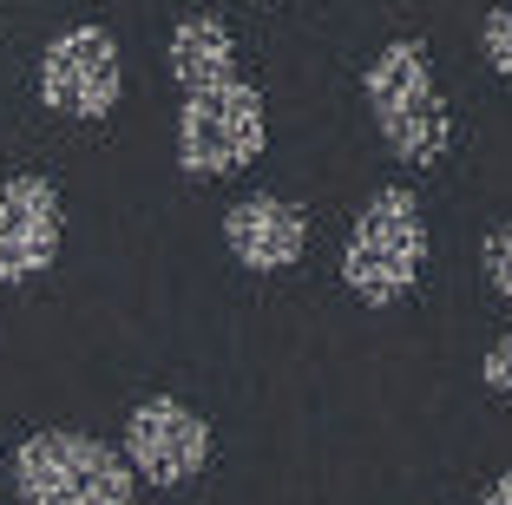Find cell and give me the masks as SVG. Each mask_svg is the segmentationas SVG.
<instances>
[{"label":"cell","mask_w":512,"mask_h":505,"mask_svg":"<svg viewBox=\"0 0 512 505\" xmlns=\"http://www.w3.org/2000/svg\"><path fill=\"white\" fill-rule=\"evenodd\" d=\"M368 92V112H375V132L388 138V151L401 164H440L447 158V138H453V119H447V99L434 86V66H427V46L421 40H388L375 53L362 79Z\"/></svg>","instance_id":"6da1fadb"},{"label":"cell","mask_w":512,"mask_h":505,"mask_svg":"<svg viewBox=\"0 0 512 505\" xmlns=\"http://www.w3.org/2000/svg\"><path fill=\"white\" fill-rule=\"evenodd\" d=\"M421 269H427L421 204H414V191L388 184V191L368 197L362 217H355V230H348L342 283H348V296H362L368 309H388V302H401L407 289L421 283Z\"/></svg>","instance_id":"7a4b0ae2"},{"label":"cell","mask_w":512,"mask_h":505,"mask_svg":"<svg viewBox=\"0 0 512 505\" xmlns=\"http://www.w3.org/2000/svg\"><path fill=\"white\" fill-rule=\"evenodd\" d=\"M132 486L138 473L125 460V446H106L73 427L33 433L14 453L20 505H132Z\"/></svg>","instance_id":"3957f363"},{"label":"cell","mask_w":512,"mask_h":505,"mask_svg":"<svg viewBox=\"0 0 512 505\" xmlns=\"http://www.w3.org/2000/svg\"><path fill=\"white\" fill-rule=\"evenodd\" d=\"M270 145V119H263V92L243 86L237 73L217 86L184 92L178 112V164L191 178H230L243 164L263 158Z\"/></svg>","instance_id":"277c9868"},{"label":"cell","mask_w":512,"mask_h":505,"mask_svg":"<svg viewBox=\"0 0 512 505\" xmlns=\"http://www.w3.org/2000/svg\"><path fill=\"white\" fill-rule=\"evenodd\" d=\"M125 92V60L106 27H66L40 53V99L66 119H106Z\"/></svg>","instance_id":"5b68a950"},{"label":"cell","mask_w":512,"mask_h":505,"mask_svg":"<svg viewBox=\"0 0 512 505\" xmlns=\"http://www.w3.org/2000/svg\"><path fill=\"white\" fill-rule=\"evenodd\" d=\"M125 460L151 486H184L211 466V420L184 401H138L125 420Z\"/></svg>","instance_id":"8992f818"},{"label":"cell","mask_w":512,"mask_h":505,"mask_svg":"<svg viewBox=\"0 0 512 505\" xmlns=\"http://www.w3.org/2000/svg\"><path fill=\"white\" fill-rule=\"evenodd\" d=\"M66 237V204L46 178H7L0 184V283H33L53 269Z\"/></svg>","instance_id":"52a82bcc"},{"label":"cell","mask_w":512,"mask_h":505,"mask_svg":"<svg viewBox=\"0 0 512 505\" xmlns=\"http://www.w3.org/2000/svg\"><path fill=\"white\" fill-rule=\"evenodd\" d=\"M224 243L243 269H289L309 243V217L289 197H237L224 210Z\"/></svg>","instance_id":"ba28073f"},{"label":"cell","mask_w":512,"mask_h":505,"mask_svg":"<svg viewBox=\"0 0 512 505\" xmlns=\"http://www.w3.org/2000/svg\"><path fill=\"white\" fill-rule=\"evenodd\" d=\"M165 66H171V79H178L184 92L217 86V79H230V73H237V40H230V27H224V20L191 14L178 33H171Z\"/></svg>","instance_id":"9c48e42d"},{"label":"cell","mask_w":512,"mask_h":505,"mask_svg":"<svg viewBox=\"0 0 512 505\" xmlns=\"http://www.w3.org/2000/svg\"><path fill=\"white\" fill-rule=\"evenodd\" d=\"M480 46H486V66H493L499 79H512V7H493V14H486Z\"/></svg>","instance_id":"30bf717a"},{"label":"cell","mask_w":512,"mask_h":505,"mask_svg":"<svg viewBox=\"0 0 512 505\" xmlns=\"http://www.w3.org/2000/svg\"><path fill=\"white\" fill-rule=\"evenodd\" d=\"M480 269H486V283H493L499 296H512V223H499L493 237L480 243Z\"/></svg>","instance_id":"8fae6325"},{"label":"cell","mask_w":512,"mask_h":505,"mask_svg":"<svg viewBox=\"0 0 512 505\" xmlns=\"http://www.w3.org/2000/svg\"><path fill=\"white\" fill-rule=\"evenodd\" d=\"M480 381H486V394L512 401V335H499V342L486 348V361H480Z\"/></svg>","instance_id":"7c38bea8"},{"label":"cell","mask_w":512,"mask_h":505,"mask_svg":"<svg viewBox=\"0 0 512 505\" xmlns=\"http://www.w3.org/2000/svg\"><path fill=\"white\" fill-rule=\"evenodd\" d=\"M480 505H512V473H499V479H493V486H486V492H480Z\"/></svg>","instance_id":"4fadbf2b"}]
</instances>
